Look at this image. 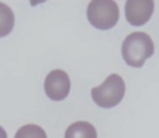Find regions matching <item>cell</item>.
<instances>
[{
  "label": "cell",
  "mask_w": 159,
  "mask_h": 138,
  "mask_svg": "<svg viewBox=\"0 0 159 138\" xmlns=\"http://www.w3.org/2000/svg\"><path fill=\"white\" fill-rule=\"evenodd\" d=\"M155 46L145 32H133L126 36L122 43V57L127 65L141 68L145 61L152 57Z\"/></svg>",
  "instance_id": "1"
},
{
  "label": "cell",
  "mask_w": 159,
  "mask_h": 138,
  "mask_svg": "<svg viewBox=\"0 0 159 138\" xmlns=\"http://www.w3.org/2000/svg\"><path fill=\"white\" fill-rule=\"evenodd\" d=\"M125 91H126V86L123 79L116 73H112L102 82V84H100L98 87H93L91 98L100 108L109 109L116 106L123 100Z\"/></svg>",
  "instance_id": "2"
},
{
  "label": "cell",
  "mask_w": 159,
  "mask_h": 138,
  "mask_svg": "<svg viewBox=\"0 0 159 138\" xmlns=\"http://www.w3.org/2000/svg\"><path fill=\"white\" fill-rule=\"evenodd\" d=\"M89 22L100 30L114 28L119 21V6L112 0H96L87 6Z\"/></svg>",
  "instance_id": "3"
},
{
  "label": "cell",
  "mask_w": 159,
  "mask_h": 138,
  "mask_svg": "<svg viewBox=\"0 0 159 138\" xmlns=\"http://www.w3.org/2000/svg\"><path fill=\"white\" fill-rule=\"evenodd\" d=\"M71 91V79L62 69H54L44 79V93L50 100L62 101Z\"/></svg>",
  "instance_id": "4"
},
{
  "label": "cell",
  "mask_w": 159,
  "mask_h": 138,
  "mask_svg": "<svg viewBox=\"0 0 159 138\" xmlns=\"http://www.w3.org/2000/svg\"><path fill=\"white\" fill-rule=\"evenodd\" d=\"M155 3L151 0H129L125 6L126 20L130 25L141 26L149 21L154 13Z\"/></svg>",
  "instance_id": "5"
},
{
  "label": "cell",
  "mask_w": 159,
  "mask_h": 138,
  "mask_svg": "<svg viewBox=\"0 0 159 138\" xmlns=\"http://www.w3.org/2000/svg\"><path fill=\"white\" fill-rule=\"evenodd\" d=\"M65 138H97V131L91 123L75 122L66 128Z\"/></svg>",
  "instance_id": "6"
},
{
  "label": "cell",
  "mask_w": 159,
  "mask_h": 138,
  "mask_svg": "<svg viewBox=\"0 0 159 138\" xmlns=\"http://www.w3.org/2000/svg\"><path fill=\"white\" fill-rule=\"evenodd\" d=\"M15 17L14 13L7 4L0 2V38L10 35L14 28Z\"/></svg>",
  "instance_id": "7"
},
{
  "label": "cell",
  "mask_w": 159,
  "mask_h": 138,
  "mask_svg": "<svg viewBox=\"0 0 159 138\" xmlns=\"http://www.w3.org/2000/svg\"><path fill=\"white\" fill-rule=\"evenodd\" d=\"M14 138H47V134L38 124H25L18 128Z\"/></svg>",
  "instance_id": "8"
},
{
  "label": "cell",
  "mask_w": 159,
  "mask_h": 138,
  "mask_svg": "<svg viewBox=\"0 0 159 138\" xmlns=\"http://www.w3.org/2000/svg\"><path fill=\"white\" fill-rule=\"evenodd\" d=\"M0 138H7V133H6V130L0 126Z\"/></svg>",
  "instance_id": "9"
}]
</instances>
